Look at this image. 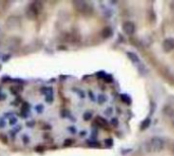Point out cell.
<instances>
[{
	"instance_id": "cell-3",
	"label": "cell",
	"mask_w": 174,
	"mask_h": 156,
	"mask_svg": "<svg viewBox=\"0 0 174 156\" xmlns=\"http://www.w3.org/2000/svg\"><path fill=\"white\" fill-rule=\"evenodd\" d=\"M8 124L10 126H15V125H17V122H18V120H17V118L13 116V114H8Z\"/></svg>"
},
{
	"instance_id": "cell-2",
	"label": "cell",
	"mask_w": 174,
	"mask_h": 156,
	"mask_svg": "<svg viewBox=\"0 0 174 156\" xmlns=\"http://www.w3.org/2000/svg\"><path fill=\"white\" fill-rule=\"evenodd\" d=\"M21 17L20 16H15V15H11L9 16L5 21V24L9 30H14V28L18 27L21 25Z\"/></svg>"
},
{
	"instance_id": "cell-7",
	"label": "cell",
	"mask_w": 174,
	"mask_h": 156,
	"mask_svg": "<svg viewBox=\"0 0 174 156\" xmlns=\"http://www.w3.org/2000/svg\"><path fill=\"white\" fill-rule=\"evenodd\" d=\"M11 91L13 92V93H18V92H21L23 91V89H21V87H18V86H14V87H11Z\"/></svg>"
},
{
	"instance_id": "cell-1",
	"label": "cell",
	"mask_w": 174,
	"mask_h": 156,
	"mask_svg": "<svg viewBox=\"0 0 174 156\" xmlns=\"http://www.w3.org/2000/svg\"><path fill=\"white\" fill-rule=\"evenodd\" d=\"M42 3L40 2H34L28 7L27 11H26V14L29 20H35V18L38 17V15L41 11H42Z\"/></svg>"
},
{
	"instance_id": "cell-9",
	"label": "cell",
	"mask_w": 174,
	"mask_h": 156,
	"mask_svg": "<svg viewBox=\"0 0 174 156\" xmlns=\"http://www.w3.org/2000/svg\"><path fill=\"white\" fill-rule=\"evenodd\" d=\"M6 127V122L4 119H2V118H0V129H3Z\"/></svg>"
},
{
	"instance_id": "cell-12",
	"label": "cell",
	"mask_w": 174,
	"mask_h": 156,
	"mask_svg": "<svg viewBox=\"0 0 174 156\" xmlns=\"http://www.w3.org/2000/svg\"><path fill=\"white\" fill-rule=\"evenodd\" d=\"M68 130H69V132H70L71 134H75V133H77V128H75V127H69Z\"/></svg>"
},
{
	"instance_id": "cell-4",
	"label": "cell",
	"mask_w": 174,
	"mask_h": 156,
	"mask_svg": "<svg viewBox=\"0 0 174 156\" xmlns=\"http://www.w3.org/2000/svg\"><path fill=\"white\" fill-rule=\"evenodd\" d=\"M92 118H93V111H88L83 114V119L84 121H86V122H89L90 120H92Z\"/></svg>"
},
{
	"instance_id": "cell-5",
	"label": "cell",
	"mask_w": 174,
	"mask_h": 156,
	"mask_svg": "<svg viewBox=\"0 0 174 156\" xmlns=\"http://www.w3.org/2000/svg\"><path fill=\"white\" fill-rule=\"evenodd\" d=\"M21 141L25 145H28L31 143V137L29 135H27V134H24L23 136H21Z\"/></svg>"
},
{
	"instance_id": "cell-10",
	"label": "cell",
	"mask_w": 174,
	"mask_h": 156,
	"mask_svg": "<svg viewBox=\"0 0 174 156\" xmlns=\"http://www.w3.org/2000/svg\"><path fill=\"white\" fill-rule=\"evenodd\" d=\"M72 143H74V140L67 139V140H65V141H64V146H70Z\"/></svg>"
},
{
	"instance_id": "cell-11",
	"label": "cell",
	"mask_w": 174,
	"mask_h": 156,
	"mask_svg": "<svg viewBox=\"0 0 174 156\" xmlns=\"http://www.w3.org/2000/svg\"><path fill=\"white\" fill-rule=\"evenodd\" d=\"M21 130V126H20V125H17V127H14L13 128V133L14 134H17L18 132H20Z\"/></svg>"
},
{
	"instance_id": "cell-8",
	"label": "cell",
	"mask_w": 174,
	"mask_h": 156,
	"mask_svg": "<svg viewBox=\"0 0 174 156\" xmlns=\"http://www.w3.org/2000/svg\"><path fill=\"white\" fill-rule=\"evenodd\" d=\"M6 100H7V95H6L3 91H0V101H3Z\"/></svg>"
},
{
	"instance_id": "cell-6",
	"label": "cell",
	"mask_w": 174,
	"mask_h": 156,
	"mask_svg": "<svg viewBox=\"0 0 174 156\" xmlns=\"http://www.w3.org/2000/svg\"><path fill=\"white\" fill-rule=\"evenodd\" d=\"M35 110H36L38 113H42V111H44V106H43V104H41V103L37 104V106L35 107Z\"/></svg>"
}]
</instances>
